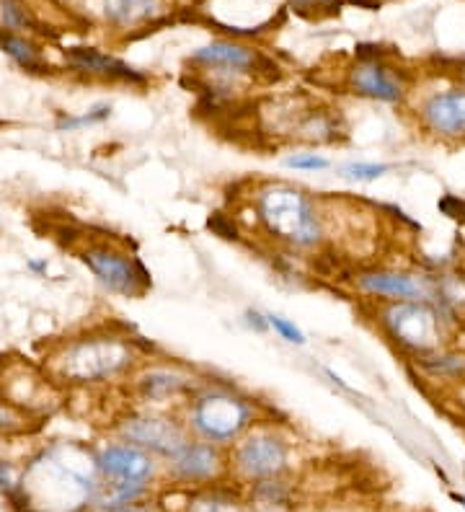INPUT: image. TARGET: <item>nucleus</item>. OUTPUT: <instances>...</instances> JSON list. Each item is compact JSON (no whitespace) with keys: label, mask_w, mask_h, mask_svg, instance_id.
I'll return each mask as SVG.
<instances>
[{"label":"nucleus","mask_w":465,"mask_h":512,"mask_svg":"<svg viewBox=\"0 0 465 512\" xmlns=\"http://www.w3.org/2000/svg\"><path fill=\"white\" fill-rule=\"evenodd\" d=\"M460 78H463V86H465V68H460Z\"/></svg>","instance_id":"nucleus-35"},{"label":"nucleus","mask_w":465,"mask_h":512,"mask_svg":"<svg viewBox=\"0 0 465 512\" xmlns=\"http://www.w3.org/2000/svg\"><path fill=\"white\" fill-rule=\"evenodd\" d=\"M411 360H414L416 370H419L424 378H429V381L450 383L453 388L463 386L465 383V352L442 347V350L414 355Z\"/></svg>","instance_id":"nucleus-18"},{"label":"nucleus","mask_w":465,"mask_h":512,"mask_svg":"<svg viewBox=\"0 0 465 512\" xmlns=\"http://www.w3.org/2000/svg\"><path fill=\"white\" fill-rule=\"evenodd\" d=\"M259 422V404L223 383H202L184 406V425L194 438L233 445Z\"/></svg>","instance_id":"nucleus-4"},{"label":"nucleus","mask_w":465,"mask_h":512,"mask_svg":"<svg viewBox=\"0 0 465 512\" xmlns=\"http://www.w3.org/2000/svg\"><path fill=\"white\" fill-rule=\"evenodd\" d=\"M254 215L267 236L295 251H313L326 241V218L305 189L287 182L261 184Z\"/></svg>","instance_id":"nucleus-3"},{"label":"nucleus","mask_w":465,"mask_h":512,"mask_svg":"<svg viewBox=\"0 0 465 512\" xmlns=\"http://www.w3.org/2000/svg\"><path fill=\"white\" fill-rule=\"evenodd\" d=\"M292 132H298L305 143H334L339 138L341 125L334 112H303Z\"/></svg>","instance_id":"nucleus-20"},{"label":"nucleus","mask_w":465,"mask_h":512,"mask_svg":"<svg viewBox=\"0 0 465 512\" xmlns=\"http://www.w3.org/2000/svg\"><path fill=\"white\" fill-rule=\"evenodd\" d=\"M37 417L24 412L21 406L11 404L0 396V435H24L37 427Z\"/></svg>","instance_id":"nucleus-22"},{"label":"nucleus","mask_w":465,"mask_h":512,"mask_svg":"<svg viewBox=\"0 0 465 512\" xmlns=\"http://www.w3.org/2000/svg\"><path fill=\"white\" fill-rule=\"evenodd\" d=\"M96 469H99V479L104 484H143L148 487L158 471V463L148 450L137 448L127 440H117L96 453Z\"/></svg>","instance_id":"nucleus-11"},{"label":"nucleus","mask_w":465,"mask_h":512,"mask_svg":"<svg viewBox=\"0 0 465 512\" xmlns=\"http://www.w3.org/2000/svg\"><path fill=\"white\" fill-rule=\"evenodd\" d=\"M109 117H112V104H96V107H91L83 114H62V117L57 119L55 127L60 132H75L83 130V127L101 125V122H106Z\"/></svg>","instance_id":"nucleus-24"},{"label":"nucleus","mask_w":465,"mask_h":512,"mask_svg":"<svg viewBox=\"0 0 465 512\" xmlns=\"http://www.w3.org/2000/svg\"><path fill=\"white\" fill-rule=\"evenodd\" d=\"M140 365L137 342L119 331H91L62 344L50 360L55 381L68 386H101L130 375Z\"/></svg>","instance_id":"nucleus-2"},{"label":"nucleus","mask_w":465,"mask_h":512,"mask_svg":"<svg viewBox=\"0 0 465 512\" xmlns=\"http://www.w3.org/2000/svg\"><path fill=\"white\" fill-rule=\"evenodd\" d=\"M81 259L109 293L122 295V298H140L150 290V272L145 264L119 246H86L81 251Z\"/></svg>","instance_id":"nucleus-7"},{"label":"nucleus","mask_w":465,"mask_h":512,"mask_svg":"<svg viewBox=\"0 0 465 512\" xmlns=\"http://www.w3.org/2000/svg\"><path fill=\"white\" fill-rule=\"evenodd\" d=\"M424 132L447 143H465V86L434 91L416 109Z\"/></svg>","instance_id":"nucleus-10"},{"label":"nucleus","mask_w":465,"mask_h":512,"mask_svg":"<svg viewBox=\"0 0 465 512\" xmlns=\"http://www.w3.org/2000/svg\"><path fill=\"white\" fill-rule=\"evenodd\" d=\"M29 269H34V272H47V262H29Z\"/></svg>","instance_id":"nucleus-34"},{"label":"nucleus","mask_w":465,"mask_h":512,"mask_svg":"<svg viewBox=\"0 0 465 512\" xmlns=\"http://www.w3.org/2000/svg\"><path fill=\"white\" fill-rule=\"evenodd\" d=\"M166 463L171 476L181 484H207L225 471V450L223 445L189 438L174 456L166 458Z\"/></svg>","instance_id":"nucleus-13"},{"label":"nucleus","mask_w":465,"mask_h":512,"mask_svg":"<svg viewBox=\"0 0 465 512\" xmlns=\"http://www.w3.org/2000/svg\"><path fill=\"white\" fill-rule=\"evenodd\" d=\"M393 171L391 163L383 161H352L344 163L339 169L341 179H347V182H357V184H372L388 176Z\"/></svg>","instance_id":"nucleus-23"},{"label":"nucleus","mask_w":465,"mask_h":512,"mask_svg":"<svg viewBox=\"0 0 465 512\" xmlns=\"http://www.w3.org/2000/svg\"><path fill=\"white\" fill-rule=\"evenodd\" d=\"M194 65H202L207 70H225V73H261V70H272V63L259 52L246 47V44L230 42V39H217V42L205 44L189 57Z\"/></svg>","instance_id":"nucleus-16"},{"label":"nucleus","mask_w":465,"mask_h":512,"mask_svg":"<svg viewBox=\"0 0 465 512\" xmlns=\"http://www.w3.org/2000/svg\"><path fill=\"white\" fill-rule=\"evenodd\" d=\"M68 63L75 70L88 75H99V78H109V81L119 83H132V86H143L148 83V75L135 70L132 65H127L124 60L114 55H106L99 50H88V47H75L68 52Z\"/></svg>","instance_id":"nucleus-17"},{"label":"nucleus","mask_w":465,"mask_h":512,"mask_svg":"<svg viewBox=\"0 0 465 512\" xmlns=\"http://www.w3.org/2000/svg\"><path fill=\"white\" fill-rule=\"evenodd\" d=\"M119 440L148 450L153 456L171 458L189 440L184 419L163 412H130L117 422Z\"/></svg>","instance_id":"nucleus-9"},{"label":"nucleus","mask_w":465,"mask_h":512,"mask_svg":"<svg viewBox=\"0 0 465 512\" xmlns=\"http://www.w3.org/2000/svg\"><path fill=\"white\" fill-rule=\"evenodd\" d=\"M354 290L378 303H398V300H434V275L416 269L398 267H367L354 275Z\"/></svg>","instance_id":"nucleus-8"},{"label":"nucleus","mask_w":465,"mask_h":512,"mask_svg":"<svg viewBox=\"0 0 465 512\" xmlns=\"http://www.w3.org/2000/svg\"><path fill=\"white\" fill-rule=\"evenodd\" d=\"M0 396L11 404L21 406L24 412L34 414L47 406V412L52 409V401H57L55 394V381H52L50 375L39 373L37 368H31V365H16V368L8 370L3 375V383H0Z\"/></svg>","instance_id":"nucleus-14"},{"label":"nucleus","mask_w":465,"mask_h":512,"mask_svg":"<svg viewBox=\"0 0 465 512\" xmlns=\"http://www.w3.org/2000/svg\"><path fill=\"white\" fill-rule=\"evenodd\" d=\"M230 463L238 471V476L248 481L279 479L290 466V443L272 425L256 422L246 435H241L233 443Z\"/></svg>","instance_id":"nucleus-6"},{"label":"nucleus","mask_w":465,"mask_h":512,"mask_svg":"<svg viewBox=\"0 0 465 512\" xmlns=\"http://www.w3.org/2000/svg\"><path fill=\"white\" fill-rule=\"evenodd\" d=\"M3 16H6V24L11 26H26L29 24V16H26L24 11H21L16 3H6V11H3Z\"/></svg>","instance_id":"nucleus-30"},{"label":"nucleus","mask_w":465,"mask_h":512,"mask_svg":"<svg viewBox=\"0 0 465 512\" xmlns=\"http://www.w3.org/2000/svg\"><path fill=\"white\" fill-rule=\"evenodd\" d=\"M0 492H6L8 497L19 492V476L8 461H0Z\"/></svg>","instance_id":"nucleus-28"},{"label":"nucleus","mask_w":465,"mask_h":512,"mask_svg":"<svg viewBox=\"0 0 465 512\" xmlns=\"http://www.w3.org/2000/svg\"><path fill=\"white\" fill-rule=\"evenodd\" d=\"M155 0H91V13L114 26H137L155 16Z\"/></svg>","instance_id":"nucleus-19"},{"label":"nucleus","mask_w":465,"mask_h":512,"mask_svg":"<svg viewBox=\"0 0 465 512\" xmlns=\"http://www.w3.org/2000/svg\"><path fill=\"white\" fill-rule=\"evenodd\" d=\"M349 91L362 99L383 101V104H403L406 99V86H403L401 75L391 70L380 57L372 60H360L349 70Z\"/></svg>","instance_id":"nucleus-15"},{"label":"nucleus","mask_w":465,"mask_h":512,"mask_svg":"<svg viewBox=\"0 0 465 512\" xmlns=\"http://www.w3.org/2000/svg\"><path fill=\"white\" fill-rule=\"evenodd\" d=\"M267 321H269V329H272L279 339H285L287 344L303 347V344L308 342V337H305V331L300 329V326L295 324V321H292V319L282 316V313H267Z\"/></svg>","instance_id":"nucleus-25"},{"label":"nucleus","mask_w":465,"mask_h":512,"mask_svg":"<svg viewBox=\"0 0 465 512\" xmlns=\"http://www.w3.org/2000/svg\"><path fill=\"white\" fill-rule=\"evenodd\" d=\"M375 324L393 347L409 357L447 347V337L455 329L453 321L440 308L422 300L380 303L375 308Z\"/></svg>","instance_id":"nucleus-5"},{"label":"nucleus","mask_w":465,"mask_h":512,"mask_svg":"<svg viewBox=\"0 0 465 512\" xmlns=\"http://www.w3.org/2000/svg\"><path fill=\"white\" fill-rule=\"evenodd\" d=\"M285 166L292 171H326L331 169V161L321 156V153L308 150V153H292V156H287Z\"/></svg>","instance_id":"nucleus-27"},{"label":"nucleus","mask_w":465,"mask_h":512,"mask_svg":"<svg viewBox=\"0 0 465 512\" xmlns=\"http://www.w3.org/2000/svg\"><path fill=\"white\" fill-rule=\"evenodd\" d=\"M292 3H295V8L305 11V8H334L341 0H292Z\"/></svg>","instance_id":"nucleus-31"},{"label":"nucleus","mask_w":465,"mask_h":512,"mask_svg":"<svg viewBox=\"0 0 465 512\" xmlns=\"http://www.w3.org/2000/svg\"><path fill=\"white\" fill-rule=\"evenodd\" d=\"M101 512H143L137 505H130V507H109V510H101Z\"/></svg>","instance_id":"nucleus-33"},{"label":"nucleus","mask_w":465,"mask_h":512,"mask_svg":"<svg viewBox=\"0 0 465 512\" xmlns=\"http://www.w3.org/2000/svg\"><path fill=\"white\" fill-rule=\"evenodd\" d=\"M99 487L96 456L78 445L57 443L31 461L13 500L21 497L29 512H81L96 500Z\"/></svg>","instance_id":"nucleus-1"},{"label":"nucleus","mask_w":465,"mask_h":512,"mask_svg":"<svg viewBox=\"0 0 465 512\" xmlns=\"http://www.w3.org/2000/svg\"><path fill=\"white\" fill-rule=\"evenodd\" d=\"M455 401H458L460 412L465 414V383H463V386H458V388H455Z\"/></svg>","instance_id":"nucleus-32"},{"label":"nucleus","mask_w":465,"mask_h":512,"mask_svg":"<svg viewBox=\"0 0 465 512\" xmlns=\"http://www.w3.org/2000/svg\"><path fill=\"white\" fill-rule=\"evenodd\" d=\"M0 50L6 52L13 63L21 65L24 70H29V73H47V60H44L42 52L37 50V44L19 37V34L0 32Z\"/></svg>","instance_id":"nucleus-21"},{"label":"nucleus","mask_w":465,"mask_h":512,"mask_svg":"<svg viewBox=\"0 0 465 512\" xmlns=\"http://www.w3.org/2000/svg\"><path fill=\"white\" fill-rule=\"evenodd\" d=\"M246 324H248V329L259 331V334H264V331H269L267 313L256 311V308H248V311H246Z\"/></svg>","instance_id":"nucleus-29"},{"label":"nucleus","mask_w":465,"mask_h":512,"mask_svg":"<svg viewBox=\"0 0 465 512\" xmlns=\"http://www.w3.org/2000/svg\"><path fill=\"white\" fill-rule=\"evenodd\" d=\"M189 512H243V507L225 494H202L192 502Z\"/></svg>","instance_id":"nucleus-26"},{"label":"nucleus","mask_w":465,"mask_h":512,"mask_svg":"<svg viewBox=\"0 0 465 512\" xmlns=\"http://www.w3.org/2000/svg\"><path fill=\"white\" fill-rule=\"evenodd\" d=\"M202 386L197 375L176 365H145L137 370L132 391L145 404H166V401L189 399Z\"/></svg>","instance_id":"nucleus-12"}]
</instances>
